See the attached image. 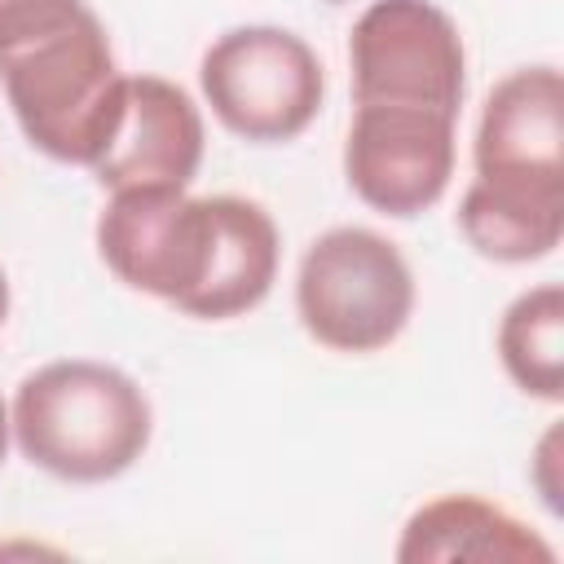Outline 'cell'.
<instances>
[{
    "instance_id": "obj_1",
    "label": "cell",
    "mask_w": 564,
    "mask_h": 564,
    "mask_svg": "<svg viewBox=\"0 0 564 564\" xmlns=\"http://www.w3.org/2000/svg\"><path fill=\"white\" fill-rule=\"evenodd\" d=\"M145 392L106 361H48L18 383L9 427L40 471L101 485L128 471L150 445Z\"/></svg>"
},
{
    "instance_id": "obj_2",
    "label": "cell",
    "mask_w": 564,
    "mask_h": 564,
    "mask_svg": "<svg viewBox=\"0 0 564 564\" xmlns=\"http://www.w3.org/2000/svg\"><path fill=\"white\" fill-rule=\"evenodd\" d=\"M123 79L106 26L88 9L66 26L0 53V84L26 141L57 163L93 167L119 119Z\"/></svg>"
},
{
    "instance_id": "obj_3",
    "label": "cell",
    "mask_w": 564,
    "mask_h": 564,
    "mask_svg": "<svg viewBox=\"0 0 564 564\" xmlns=\"http://www.w3.org/2000/svg\"><path fill=\"white\" fill-rule=\"evenodd\" d=\"M295 308L330 352H379L414 313V273L397 242L375 229H326L300 260Z\"/></svg>"
},
{
    "instance_id": "obj_4",
    "label": "cell",
    "mask_w": 564,
    "mask_h": 564,
    "mask_svg": "<svg viewBox=\"0 0 564 564\" xmlns=\"http://www.w3.org/2000/svg\"><path fill=\"white\" fill-rule=\"evenodd\" d=\"M220 242V194L194 198L181 185L115 189L97 220L106 269L132 291L159 295L172 308H198Z\"/></svg>"
},
{
    "instance_id": "obj_5",
    "label": "cell",
    "mask_w": 564,
    "mask_h": 564,
    "mask_svg": "<svg viewBox=\"0 0 564 564\" xmlns=\"http://www.w3.org/2000/svg\"><path fill=\"white\" fill-rule=\"evenodd\" d=\"M203 97L212 115L242 141H291L300 137L326 93L317 53L282 26H238L225 31L198 66Z\"/></svg>"
},
{
    "instance_id": "obj_6",
    "label": "cell",
    "mask_w": 564,
    "mask_h": 564,
    "mask_svg": "<svg viewBox=\"0 0 564 564\" xmlns=\"http://www.w3.org/2000/svg\"><path fill=\"white\" fill-rule=\"evenodd\" d=\"M357 106H419L458 119L467 53L454 18L432 0H375L348 35Z\"/></svg>"
},
{
    "instance_id": "obj_7",
    "label": "cell",
    "mask_w": 564,
    "mask_h": 564,
    "mask_svg": "<svg viewBox=\"0 0 564 564\" xmlns=\"http://www.w3.org/2000/svg\"><path fill=\"white\" fill-rule=\"evenodd\" d=\"M352 194L383 216L427 212L454 176V115L419 106H357L344 137Z\"/></svg>"
},
{
    "instance_id": "obj_8",
    "label": "cell",
    "mask_w": 564,
    "mask_h": 564,
    "mask_svg": "<svg viewBox=\"0 0 564 564\" xmlns=\"http://www.w3.org/2000/svg\"><path fill=\"white\" fill-rule=\"evenodd\" d=\"M203 163V115L185 88L159 75H128L119 119L93 159L101 189H150L189 185Z\"/></svg>"
},
{
    "instance_id": "obj_9",
    "label": "cell",
    "mask_w": 564,
    "mask_h": 564,
    "mask_svg": "<svg viewBox=\"0 0 564 564\" xmlns=\"http://www.w3.org/2000/svg\"><path fill=\"white\" fill-rule=\"evenodd\" d=\"M476 176L564 185V79L555 66H524L494 84L476 128Z\"/></svg>"
},
{
    "instance_id": "obj_10",
    "label": "cell",
    "mask_w": 564,
    "mask_h": 564,
    "mask_svg": "<svg viewBox=\"0 0 564 564\" xmlns=\"http://www.w3.org/2000/svg\"><path fill=\"white\" fill-rule=\"evenodd\" d=\"M397 560L401 564H441V560L546 564V560H555V551L511 511H502L476 494H445V498L423 502L405 520Z\"/></svg>"
},
{
    "instance_id": "obj_11",
    "label": "cell",
    "mask_w": 564,
    "mask_h": 564,
    "mask_svg": "<svg viewBox=\"0 0 564 564\" xmlns=\"http://www.w3.org/2000/svg\"><path fill=\"white\" fill-rule=\"evenodd\" d=\"M458 229L485 260H542L564 238V185H516L476 176L458 203Z\"/></svg>"
},
{
    "instance_id": "obj_12",
    "label": "cell",
    "mask_w": 564,
    "mask_h": 564,
    "mask_svg": "<svg viewBox=\"0 0 564 564\" xmlns=\"http://www.w3.org/2000/svg\"><path fill=\"white\" fill-rule=\"evenodd\" d=\"M498 357L520 392L538 401L564 397V291L555 282L507 304L498 322Z\"/></svg>"
},
{
    "instance_id": "obj_13",
    "label": "cell",
    "mask_w": 564,
    "mask_h": 564,
    "mask_svg": "<svg viewBox=\"0 0 564 564\" xmlns=\"http://www.w3.org/2000/svg\"><path fill=\"white\" fill-rule=\"evenodd\" d=\"M84 0H0V53L66 26Z\"/></svg>"
},
{
    "instance_id": "obj_14",
    "label": "cell",
    "mask_w": 564,
    "mask_h": 564,
    "mask_svg": "<svg viewBox=\"0 0 564 564\" xmlns=\"http://www.w3.org/2000/svg\"><path fill=\"white\" fill-rule=\"evenodd\" d=\"M533 485H538V494H542V502H546L551 511L564 507V502H560V427H551V432L542 436L538 454H533Z\"/></svg>"
},
{
    "instance_id": "obj_15",
    "label": "cell",
    "mask_w": 564,
    "mask_h": 564,
    "mask_svg": "<svg viewBox=\"0 0 564 564\" xmlns=\"http://www.w3.org/2000/svg\"><path fill=\"white\" fill-rule=\"evenodd\" d=\"M9 436H13V427H9V405L0 401V463H4V454H9Z\"/></svg>"
},
{
    "instance_id": "obj_16",
    "label": "cell",
    "mask_w": 564,
    "mask_h": 564,
    "mask_svg": "<svg viewBox=\"0 0 564 564\" xmlns=\"http://www.w3.org/2000/svg\"><path fill=\"white\" fill-rule=\"evenodd\" d=\"M9 317V282H4V269H0V326Z\"/></svg>"
}]
</instances>
